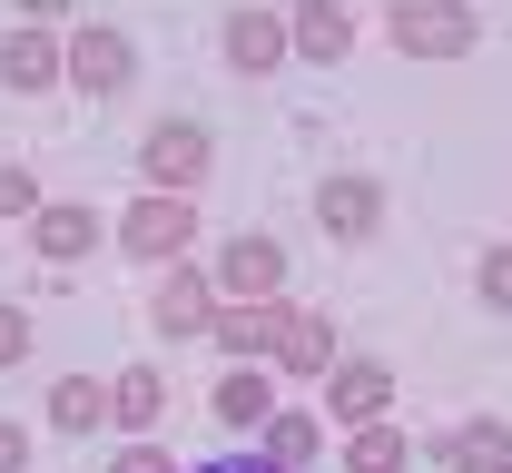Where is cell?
I'll use <instances>...</instances> for the list:
<instances>
[{"mask_svg":"<svg viewBox=\"0 0 512 473\" xmlns=\"http://www.w3.org/2000/svg\"><path fill=\"white\" fill-rule=\"evenodd\" d=\"M188 237H197V217L178 198H148V207H128V217H119V247H128V257H178Z\"/></svg>","mask_w":512,"mask_h":473,"instance_id":"1","label":"cell"},{"mask_svg":"<svg viewBox=\"0 0 512 473\" xmlns=\"http://www.w3.org/2000/svg\"><path fill=\"white\" fill-rule=\"evenodd\" d=\"M207 158H217V148H207L197 119H168V129L148 138V178H158V188H197V178H207Z\"/></svg>","mask_w":512,"mask_h":473,"instance_id":"2","label":"cell"},{"mask_svg":"<svg viewBox=\"0 0 512 473\" xmlns=\"http://www.w3.org/2000/svg\"><path fill=\"white\" fill-rule=\"evenodd\" d=\"M316 217H325V237H375V217H384V188L375 178H325V198H316Z\"/></svg>","mask_w":512,"mask_h":473,"instance_id":"3","label":"cell"},{"mask_svg":"<svg viewBox=\"0 0 512 473\" xmlns=\"http://www.w3.org/2000/svg\"><path fill=\"white\" fill-rule=\"evenodd\" d=\"M394 40H404L414 60H434V50H473V10H434V0H414V10H394Z\"/></svg>","mask_w":512,"mask_h":473,"instance_id":"4","label":"cell"},{"mask_svg":"<svg viewBox=\"0 0 512 473\" xmlns=\"http://www.w3.org/2000/svg\"><path fill=\"white\" fill-rule=\"evenodd\" d=\"M0 79H10V89H50V79H60V40H50V30H10V40H0Z\"/></svg>","mask_w":512,"mask_h":473,"instance_id":"5","label":"cell"},{"mask_svg":"<svg viewBox=\"0 0 512 473\" xmlns=\"http://www.w3.org/2000/svg\"><path fill=\"white\" fill-rule=\"evenodd\" d=\"M30 237H40V257H50V267H69V257H89V247H99V217H89V207H40V217H30Z\"/></svg>","mask_w":512,"mask_h":473,"instance_id":"6","label":"cell"},{"mask_svg":"<svg viewBox=\"0 0 512 473\" xmlns=\"http://www.w3.org/2000/svg\"><path fill=\"white\" fill-rule=\"evenodd\" d=\"M128 60H138V50H128L119 30H79V50H69V79H79V89H119Z\"/></svg>","mask_w":512,"mask_h":473,"instance_id":"7","label":"cell"},{"mask_svg":"<svg viewBox=\"0 0 512 473\" xmlns=\"http://www.w3.org/2000/svg\"><path fill=\"white\" fill-rule=\"evenodd\" d=\"M384 395H394V375L355 355V365H335V395H325V405L345 414V424H375V414H384Z\"/></svg>","mask_w":512,"mask_h":473,"instance_id":"8","label":"cell"},{"mask_svg":"<svg viewBox=\"0 0 512 473\" xmlns=\"http://www.w3.org/2000/svg\"><path fill=\"white\" fill-rule=\"evenodd\" d=\"M444 464L453 473H512V434L503 424H463V434H444Z\"/></svg>","mask_w":512,"mask_h":473,"instance_id":"9","label":"cell"},{"mask_svg":"<svg viewBox=\"0 0 512 473\" xmlns=\"http://www.w3.org/2000/svg\"><path fill=\"white\" fill-rule=\"evenodd\" d=\"M158 405H168V385H158L148 365H128L119 385H109V414H119L128 434H148V424H158Z\"/></svg>","mask_w":512,"mask_h":473,"instance_id":"10","label":"cell"},{"mask_svg":"<svg viewBox=\"0 0 512 473\" xmlns=\"http://www.w3.org/2000/svg\"><path fill=\"white\" fill-rule=\"evenodd\" d=\"M99 414H109V385H89V375H60V395H50V424H60V434H89Z\"/></svg>","mask_w":512,"mask_h":473,"instance_id":"11","label":"cell"},{"mask_svg":"<svg viewBox=\"0 0 512 473\" xmlns=\"http://www.w3.org/2000/svg\"><path fill=\"white\" fill-rule=\"evenodd\" d=\"M207 306H217V296H207V276H168L158 326H168V336H197V326H207Z\"/></svg>","mask_w":512,"mask_h":473,"instance_id":"12","label":"cell"},{"mask_svg":"<svg viewBox=\"0 0 512 473\" xmlns=\"http://www.w3.org/2000/svg\"><path fill=\"white\" fill-rule=\"evenodd\" d=\"M217 414H227V424H266V375H256V365H227V375H217Z\"/></svg>","mask_w":512,"mask_h":473,"instance_id":"13","label":"cell"},{"mask_svg":"<svg viewBox=\"0 0 512 473\" xmlns=\"http://www.w3.org/2000/svg\"><path fill=\"white\" fill-rule=\"evenodd\" d=\"M276 355H286V365H335V336H325V316H286V326H276Z\"/></svg>","mask_w":512,"mask_h":473,"instance_id":"14","label":"cell"},{"mask_svg":"<svg viewBox=\"0 0 512 473\" xmlns=\"http://www.w3.org/2000/svg\"><path fill=\"white\" fill-rule=\"evenodd\" d=\"M394 464H404V434H394V424L375 414V424L345 444V473H394Z\"/></svg>","mask_w":512,"mask_h":473,"instance_id":"15","label":"cell"},{"mask_svg":"<svg viewBox=\"0 0 512 473\" xmlns=\"http://www.w3.org/2000/svg\"><path fill=\"white\" fill-rule=\"evenodd\" d=\"M266 454H276V464L296 473L306 454H316V424H306V414H266Z\"/></svg>","mask_w":512,"mask_h":473,"instance_id":"16","label":"cell"},{"mask_svg":"<svg viewBox=\"0 0 512 473\" xmlns=\"http://www.w3.org/2000/svg\"><path fill=\"white\" fill-rule=\"evenodd\" d=\"M266 60H276V20L247 10V20H237V69H266Z\"/></svg>","mask_w":512,"mask_h":473,"instance_id":"17","label":"cell"},{"mask_svg":"<svg viewBox=\"0 0 512 473\" xmlns=\"http://www.w3.org/2000/svg\"><path fill=\"white\" fill-rule=\"evenodd\" d=\"M296 40H306L316 60H335V50H345V20H335V10H306V20H296Z\"/></svg>","mask_w":512,"mask_h":473,"instance_id":"18","label":"cell"},{"mask_svg":"<svg viewBox=\"0 0 512 473\" xmlns=\"http://www.w3.org/2000/svg\"><path fill=\"white\" fill-rule=\"evenodd\" d=\"M483 306H503V316H512V247L483 257Z\"/></svg>","mask_w":512,"mask_h":473,"instance_id":"19","label":"cell"},{"mask_svg":"<svg viewBox=\"0 0 512 473\" xmlns=\"http://www.w3.org/2000/svg\"><path fill=\"white\" fill-rule=\"evenodd\" d=\"M30 355V326H20V306H0V365H20Z\"/></svg>","mask_w":512,"mask_h":473,"instance_id":"20","label":"cell"},{"mask_svg":"<svg viewBox=\"0 0 512 473\" xmlns=\"http://www.w3.org/2000/svg\"><path fill=\"white\" fill-rule=\"evenodd\" d=\"M109 473H178V464H168V454H148V444H128V454H119Z\"/></svg>","mask_w":512,"mask_h":473,"instance_id":"21","label":"cell"},{"mask_svg":"<svg viewBox=\"0 0 512 473\" xmlns=\"http://www.w3.org/2000/svg\"><path fill=\"white\" fill-rule=\"evenodd\" d=\"M207 473H286V464H276V454H217Z\"/></svg>","mask_w":512,"mask_h":473,"instance_id":"22","label":"cell"},{"mask_svg":"<svg viewBox=\"0 0 512 473\" xmlns=\"http://www.w3.org/2000/svg\"><path fill=\"white\" fill-rule=\"evenodd\" d=\"M30 464V434H20V424H0V473H20Z\"/></svg>","mask_w":512,"mask_h":473,"instance_id":"23","label":"cell"},{"mask_svg":"<svg viewBox=\"0 0 512 473\" xmlns=\"http://www.w3.org/2000/svg\"><path fill=\"white\" fill-rule=\"evenodd\" d=\"M0 207H30V178L20 168H0Z\"/></svg>","mask_w":512,"mask_h":473,"instance_id":"24","label":"cell"}]
</instances>
